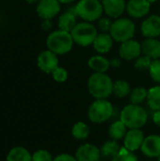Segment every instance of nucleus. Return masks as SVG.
Segmentation results:
<instances>
[{
	"label": "nucleus",
	"mask_w": 160,
	"mask_h": 161,
	"mask_svg": "<svg viewBox=\"0 0 160 161\" xmlns=\"http://www.w3.org/2000/svg\"><path fill=\"white\" fill-rule=\"evenodd\" d=\"M152 61L153 60L150 58H148L144 55H141L134 60V66L139 71L149 70V68L152 64Z\"/></svg>",
	"instance_id": "29"
},
{
	"label": "nucleus",
	"mask_w": 160,
	"mask_h": 161,
	"mask_svg": "<svg viewBox=\"0 0 160 161\" xmlns=\"http://www.w3.org/2000/svg\"><path fill=\"white\" fill-rule=\"evenodd\" d=\"M122 58H113L111 59H109L110 62V67L112 68H119L122 65Z\"/></svg>",
	"instance_id": "35"
},
{
	"label": "nucleus",
	"mask_w": 160,
	"mask_h": 161,
	"mask_svg": "<svg viewBox=\"0 0 160 161\" xmlns=\"http://www.w3.org/2000/svg\"><path fill=\"white\" fill-rule=\"evenodd\" d=\"M153 122L157 126L160 127V110H157L153 114Z\"/></svg>",
	"instance_id": "37"
},
{
	"label": "nucleus",
	"mask_w": 160,
	"mask_h": 161,
	"mask_svg": "<svg viewBox=\"0 0 160 161\" xmlns=\"http://www.w3.org/2000/svg\"><path fill=\"white\" fill-rule=\"evenodd\" d=\"M141 32L144 38H158L160 36V16L152 14L143 20L141 25Z\"/></svg>",
	"instance_id": "12"
},
{
	"label": "nucleus",
	"mask_w": 160,
	"mask_h": 161,
	"mask_svg": "<svg viewBox=\"0 0 160 161\" xmlns=\"http://www.w3.org/2000/svg\"><path fill=\"white\" fill-rule=\"evenodd\" d=\"M157 161H160V157H158V158H157Z\"/></svg>",
	"instance_id": "41"
},
{
	"label": "nucleus",
	"mask_w": 160,
	"mask_h": 161,
	"mask_svg": "<svg viewBox=\"0 0 160 161\" xmlns=\"http://www.w3.org/2000/svg\"><path fill=\"white\" fill-rule=\"evenodd\" d=\"M75 158L77 161H100V149L91 143H85L80 145L75 152Z\"/></svg>",
	"instance_id": "14"
},
{
	"label": "nucleus",
	"mask_w": 160,
	"mask_h": 161,
	"mask_svg": "<svg viewBox=\"0 0 160 161\" xmlns=\"http://www.w3.org/2000/svg\"><path fill=\"white\" fill-rule=\"evenodd\" d=\"M91 133V129L87 124L84 122H77L72 127V135L75 140L84 141L86 140Z\"/></svg>",
	"instance_id": "26"
},
{
	"label": "nucleus",
	"mask_w": 160,
	"mask_h": 161,
	"mask_svg": "<svg viewBox=\"0 0 160 161\" xmlns=\"http://www.w3.org/2000/svg\"><path fill=\"white\" fill-rule=\"evenodd\" d=\"M53 161H77L75 157L69 155V154H60L58 156H57Z\"/></svg>",
	"instance_id": "34"
},
{
	"label": "nucleus",
	"mask_w": 160,
	"mask_h": 161,
	"mask_svg": "<svg viewBox=\"0 0 160 161\" xmlns=\"http://www.w3.org/2000/svg\"><path fill=\"white\" fill-rule=\"evenodd\" d=\"M151 9V3L148 0H128L125 11L129 17L134 19L145 18Z\"/></svg>",
	"instance_id": "10"
},
{
	"label": "nucleus",
	"mask_w": 160,
	"mask_h": 161,
	"mask_svg": "<svg viewBox=\"0 0 160 161\" xmlns=\"http://www.w3.org/2000/svg\"><path fill=\"white\" fill-rule=\"evenodd\" d=\"M51 75H52L53 79L58 83H64L65 81H67L69 77L68 71L64 67H61V66H58V68H56L52 72Z\"/></svg>",
	"instance_id": "31"
},
{
	"label": "nucleus",
	"mask_w": 160,
	"mask_h": 161,
	"mask_svg": "<svg viewBox=\"0 0 160 161\" xmlns=\"http://www.w3.org/2000/svg\"><path fill=\"white\" fill-rule=\"evenodd\" d=\"M148 72L152 80L157 84H160V58L152 61Z\"/></svg>",
	"instance_id": "30"
},
{
	"label": "nucleus",
	"mask_w": 160,
	"mask_h": 161,
	"mask_svg": "<svg viewBox=\"0 0 160 161\" xmlns=\"http://www.w3.org/2000/svg\"><path fill=\"white\" fill-rule=\"evenodd\" d=\"M60 5L58 0H40L37 3L36 12L42 20H52L59 14Z\"/></svg>",
	"instance_id": "8"
},
{
	"label": "nucleus",
	"mask_w": 160,
	"mask_h": 161,
	"mask_svg": "<svg viewBox=\"0 0 160 161\" xmlns=\"http://www.w3.org/2000/svg\"><path fill=\"white\" fill-rule=\"evenodd\" d=\"M52 155L46 150H38L32 155V161H53Z\"/></svg>",
	"instance_id": "33"
},
{
	"label": "nucleus",
	"mask_w": 160,
	"mask_h": 161,
	"mask_svg": "<svg viewBox=\"0 0 160 161\" xmlns=\"http://www.w3.org/2000/svg\"><path fill=\"white\" fill-rule=\"evenodd\" d=\"M111 161H139V159L133 152H130L124 147L121 149L120 153L111 159Z\"/></svg>",
	"instance_id": "28"
},
{
	"label": "nucleus",
	"mask_w": 160,
	"mask_h": 161,
	"mask_svg": "<svg viewBox=\"0 0 160 161\" xmlns=\"http://www.w3.org/2000/svg\"><path fill=\"white\" fill-rule=\"evenodd\" d=\"M74 42L70 32L60 29L52 31L46 38L47 49L58 56L70 53L74 47Z\"/></svg>",
	"instance_id": "3"
},
{
	"label": "nucleus",
	"mask_w": 160,
	"mask_h": 161,
	"mask_svg": "<svg viewBox=\"0 0 160 161\" xmlns=\"http://www.w3.org/2000/svg\"><path fill=\"white\" fill-rule=\"evenodd\" d=\"M118 53H119V58H121L123 60L125 61L135 60L136 58H138L140 56L142 55L141 42H139L134 39L122 42L119 47Z\"/></svg>",
	"instance_id": "9"
},
{
	"label": "nucleus",
	"mask_w": 160,
	"mask_h": 161,
	"mask_svg": "<svg viewBox=\"0 0 160 161\" xmlns=\"http://www.w3.org/2000/svg\"><path fill=\"white\" fill-rule=\"evenodd\" d=\"M101 2L103 5L104 13L111 19H118L125 12V0H101Z\"/></svg>",
	"instance_id": "13"
},
{
	"label": "nucleus",
	"mask_w": 160,
	"mask_h": 161,
	"mask_svg": "<svg viewBox=\"0 0 160 161\" xmlns=\"http://www.w3.org/2000/svg\"><path fill=\"white\" fill-rule=\"evenodd\" d=\"M37 65L41 72L45 74H52V72L58 67V55L48 49L43 50L37 58Z\"/></svg>",
	"instance_id": "11"
},
{
	"label": "nucleus",
	"mask_w": 160,
	"mask_h": 161,
	"mask_svg": "<svg viewBox=\"0 0 160 161\" xmlns=\"http://www.w3.org/2000/svg\"><path fill=\"white\" fill-rule=\"evenodd\" d=\"M76 13L75 8H70L65 10L63 13H61L58 18V27L60 30L70 32L73 30V28L77 24L76 22Z\"/></svg>",
	"instance_id": "19"
},
{
	"label": "nucleus",
	"mask_w": 160,
	"mask_h": 161,
	"mask_svg": "<svg viewBox=\"0 0 160 161\" xmlns=\"http://www.w3.org/2000/svg\"><path fill=\"white\" fill-rule=\"evenodd\" d=\"M145 137L141 129H129L124 139V147L130 152L141 149Z\"/></svg>",
	"instance_id": "15"
},
{
	"label": "nucleus",
	"mask_w": 160,
	"mask_h": 161,
	"mask_svg": "<svg viewBox=\"0 0 160 161\" xmlns=\"http://www.w3.org/2000/svg\"><path fill=\"white\" fill-rule=\"evenodd\" d=\"M121 149L122 148L120 147V145L117 142V141L110 140V141L106 142L100 147V152H101V156L103 158L112 159L114 157H116L120 153Z\"/></svg>",
	"instance_id": "22"
},
{
	"label": "nucleus",
	"mask_w": 160,
	"mask_h": 161,
	"mask_svg": "<svg viewBox=\"0 0 160 161\" xmlns=\"http://www.w3.org/2000/svg\"><path fill=\"white\" fill-rule=\"evenodd\" d=\"M52 26H53V24H52L51 20H43L42 23H41V27H42V29L45 30V31L51 29Z\"/></svg>",
	"instance_id": "36"
},
{
	"label": "nucleus",
	"mask_w": 160,
	"mask_h": 161,
	"mask_svg": "<svg viewBox=\"0 0 160 161\" xmlns=\"http://www.w3.org/2000/svg\"><path fill=\"white\" fill-rule=\"evenodd\" d=\"M75 0H58V2L60 4H64V5H68V4H72L74 3Z\"/></svg>",
	"instance_id": "38"
},
{
	"label": "nucleus",
	"mask_w": 160,
	"mask_h": 161,
	"mask_svg": "<svg viewBox=\"0 0 160 161\" xmlns=\"http://www.w3.org/2000/svg\"><path fill=\"white\" fill-rule=\"evenodd\" d=\"M40 0H25V2H27L28 4H35V3H38Z\"/></svg>",
	"instance_id": "39"
},
{
	"label": "nucleus",
	"mask_w": 160,
	"mask_h": 161,
	"mask_svg": "<svg viewBox=\"0 0 160 161\" xmlns=\"http://www.w3.org/2000/svg\"><path fill=\"white\" fill-rule=\"evenodd\" d=\"M109 34L114 42L122 43L134 38L136 34V25L126 17H120L115 19L112 23Z\"/></svg>",
	"instance_id": "6"
},
{
	"label": "nucleus",
	"mask_w": 160,
	"mask_h": 161,
	"mask_svg": "<svg viewBox=\"0 0 160 161\" xmlns=\"http://www.w3.org/2000/svg\"><path fill=\"white\" fill-rule=\"evenodd\" d=\"M7 161H32V155L25 147L17 146L8 152Z\"/></svg>",
	"instance_id": "23"
},
{
	"label": "nucleus",
	"mask_w": 160,
	"mask_h": 161,
	"mask_svg": "<svg viewBox=\"0 0 160 161\" xmlns=\"http://www.w3.org/2000/svg\"><path fill=\"white\" fill-rule=\"evenodd\" d=\"M131 91H132L131 87L126 80L118 79V80L114 81V83H113L112 94H114L118 98H124V97L129 96Z\"/></svg>",
	"instance_id": "25"
},
{
	"label": "nucleus",
	"mask_w": 160,
	"mask_h": 161,
	"mask_svg": "<svg viewBox=\"0 0 160 161\" xmlns=\"http://www.w3.org/2000/svg\"><path fill=\"white\" fill-rule=\"evenodd\" d=\"M151 4H153V3H156L157 1H158V0H148Z\"/></svg>",
	"instance_id": "40"
},
{
	"label": "nucleus",
	"mask_w": 160,
	"mask_h": 161,
	"mask_svg": "<svg viewBox=\"0 0 160 161\" xmlns=\"http://www.w3.org/2000/svg\"><path fill=\"white\" fill-rule=\"evenodd\" d=\"M76 16L85 22H97L104 13L100 0H79L74 6Z\"/></svg>",
	"instance_id": "5"
},
{
	"label": "nucleus",
	"mask_w": 160,
	"mask_h": 161,
	"mask_svg": "<svg viewBox=\"0 0 160 161\" xmlns=\"http://www.w3.org/2000/svg\"><path fill=\"white\" fill-rule=\"evenodd\" d=\"M112 23H113V21L111 20V18H109L108 16L107 17H101L97 21V28L99 29L100 32L109 33Z\"/></svg>",
	"instance_id": "32"
},
{
	"label": "nucleus",
	"mask_w": 160,
	"mask_h": 161,
	"mask_svg": "<svg viewBox=\"0 0 160 161\" xmlns=\"http://www.w3.org/2000/svg\"><path fill=\"white\" fill-rule=\"evenodd\" d=\"M114 112L112 104L108 99H95L88 109L89 120L93 124H104Z\"/></svg>",
	"instance_id": "7"
},
{
	"label": "nucleus",
	"mask_w": 160,
	"mask_h": 161,
	"mask_svg": "<svg viewBox=\"0 0 160 161\" xmlns=\"http://www.w3.org/2000/svg\"><path fill=\"white\" fill-rule=\"evenodd\" d=\"M120 120L128 129H141L148 121V113L141 105L128 104L121 111Z\"/></svg>",
	"instance_id": "2"
},
{
	"label": "nucleus",
	"mask_w": 160,
	"mask_h": 161,
	"mask_svg": "<svg viewBox=\"0 0 160 161\" xmlns=\"http://www.w3.org/2000/svg\"><path fill=\"white\" fill-rule=\"evenodd\" d=\"M113 83L107 73H93L87 82L88 92L94 99H108L112 94Z\"/></svg>",
	"instance_id": "1"
},
{
	"label": "nucleus",
	"mask_w": 160,
	"mask_h": 161,
	"mask_svg": "<svg viewBox=\"0 0 160 161\" xmlns=\"http://www.w3.org/2000/svg\"><path fill=\"white\" fill-rule=\"evenodd\" d=\"M142 154L151 158H157L160 157V136L150 135L145 137L141 147Z\"/></svg>",
	"instance_id": "16"
},
{
	"label": "nucleus",
	"mask_w": 160,
	"mask_h": 161,
	"mask_svg": "<svg viewBox=\"0 0 160 161\" xmlns=\"http://www.w3.org/2000/svg\"><path fill=\"white\" fill-rule=\"evenodd\" d=\"M148 90L144 87H137L133 89L129 94V99L131 104L141 105L144 101H147Z\"/></svg>",
	"instance_id": "27"
},
{
	"label": "nucleus",
	"mask_w": 160,
	"mask_h": 161,
	"mask_svg": "<svg viewBox=\"0 0 160 161\" xmlns=\"http://www.w3.org/2000/svg\"><path fill=\"white\" fill-rule=\"evenodd\" d=\"M88 66L93 73H107L110 68V62L106 57L98 54L88 59Z\"/></svg>",
	"instance_id": "20"
},
{
	"label": "nucleus",
	"mask_w": 160,
	"mask_h": 161,
	"mask_svg": "<svg viewBox=\"0 0 160 161\" xmlns=\"http://www.w3.org/2000/svg\"><path fill=\"white\" fill-rule=\"evenodd\" d=\"M98 28L92 23L79 22L71 31V35L75 44L80 47H88L92 45L96 36L98 35Z\"/></svg>",
	"instance_id": "4"
},
{
	"label": "nucleus",
	"mask_w": 160,
	"mask_h": 161,
	"mask_svg": "<svg viewBox=\"0 0 160 161\" xmlns=\"http://www.w3.org/2000/svg\"><path fill=\"white\" fill-rule=\"evenodd\" d=\"M127 127L125 126V125L121 121H115L114 123H112L108 128V136L110 137L111 140L114 141H121L123 139H124L126 132H127Z\"/></svg>",
	"instance_id": "21"
},
{
	"label": "nucleus",
	"mask_w": 160,
	"mask_h": 161,
	"mask_svg": "<svg viewBox=\"0 0 160 161\" xmlns=\"http://www.w3.org/2000/svg\"><path fill=\"white\" fill-rule=\"evenodd\" d=\"M113 43H114V40L112 39L109 33L100 32L96 36L92 43V47L99 55H104L108 53L112 49Z\"/></svg>",
	"instance_id": "17"
},
{
	"label": "nucleus",
	"mask_w": 160,
	"mask_h": 161,
	"mask_svg": "<svg viewBox=\"0 0 160 161\" xmlns=\"http://www.w3.org/2000/svg\"><path fill=\"white\" fill-rule=\"evenodd\" d=\"M147 104L152 110H160V84L148 90Z\"/></svg>",
	"instance_id": "24"
},
{
	"label": "nucleus",
	"mask_w": 160,
	"mask_h": 161,
	"mask_svg": "<svg viewBox=\"0 0 160 161\" xmlns=\"http://www.w3.org/2000/svg\"><path fill=\"white\" fill-rule=\"evenodd\" d=\"M142 55L152 60L160 58V40L157 38H145L141 42Z\"/></svg>",
	"instance_id": "18"
}]
</instances>
